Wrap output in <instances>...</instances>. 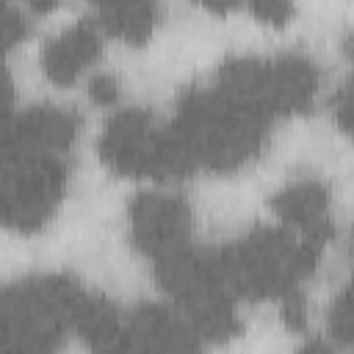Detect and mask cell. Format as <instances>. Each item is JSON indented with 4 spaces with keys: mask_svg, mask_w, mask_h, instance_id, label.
<instances>
[{
    "mask_svg": "<svg viewBox=\"0 0 354 354\" xmlns=\"http://www.w3.org/2000/svg\"><path fill=\"white\" fill-rule=\"evenodd\" d=\"M64 188V169L53 152L6 147V221L19 230L39 227Z\"/></svg>",
    "mask_w": 354,
    "mask_h": 354,
    "instance_id": "6da1fadb",
    "label": "cell"
},
{
    "mask_svg": "<svg viewBox=\"0 0 354 354\" xmlns=\"http://www.w3.org/2000/svg\"><path fill=\"white\" fill-rule=\"evenodd\" d=\"M91 100L100 102V105H111L116 100V80L111 75H97L91 80V88H88Z\"/></svg>",
    "mask_w": 354,
    "mask_h": 354,
    "instance_id": "8fae6325",
    "label": "cell"
},
{
    "mask_svg": "<svg viewBox=\"0 0 354 354\" xmlns=\"http://www.w3.org/2000/svg\"><path fill=\"white\" fill-rule=\"evenodd\" d=\"M285 324L293 326V329H304V321H307V313H304V299L299 293H290L288 290V299H285Z\"/></svg>",
    "mask_w": 354,
    "mask_h": 354,
    "instance_id": "7c38bea8",
    "label": "cell"
},
{
    "mask_svg": "<svg viewBox=\"0 0 354 354\" xmlns=\"http://www.w3.org/2000/svg\"><path fill=\"white\" fill-rule=\"evenodd\" d=\"M274 210L282 221L299 224L307 232L313 230H329L326 221V191L315 180L293 183L282 194L274 196Z\"/></svg>",
    "mask_w": 354,
    "mask_h": 354,
    "instance_id": "52a82bcc",
    "label": "cell"
},
{
    "mask_svg": "<svg viewBox=\"0 0 354 354\" xmlns=\"http://www.w3.org/2000/svg\"><path fill=\"white\" fill-rule=\"evenodd\" d=\"M100 53V39L88 22H77L66 33H61L55 41L47 44L41 64L50 80L55 83H72Z\"/></svg>",
    "mask_w": 354,
    "mask_h": 354,
    "instance_id": "5b68a950",
    "label": "cell"
},
{
    "mask_svg": "<svg viewBox=\"0 0 354 354\" xmlns=\"http://www.w3.org/2000/svg\"><path fill=\"white\" fill-rule=\"evenodd\" d=\"M111 33L141 44L155 28V0H94Z\"/></svg>",
    "mask_w": 354,
    "mask_h": 354,
    "instance_id": "ba28073f",
    "label": "cell"
},
{
    "mask_svg": "<svg viewBox=\"0 0 354 354\" xmlns=\"http://www.w3.org/2000/svg\"><path fill=\"white\" fill-rule=\"evenodd\" d=\"M136 243L158 260L183 249L188 235V207L177 196L141 194L130 207Z\"/></svg>",
    "mask_w": 354,
    "mask_h": 354,
    "instance_id": "7a4b0ae2",
    "label": "cell"
},
{
    "mask_svg": "<svg viewBox=\"0 0 354 354\" xmlns=\"http://www.w3.org/2000/svg\"><path fill=\"white\" fill-rule=\"evenodd\" d=\"M205 6H210V8H218V11H224V8H230V6H235L238 0H202Z\"/></svg>",
    "mask_w": 354,
    "mask_h": 354,
    "instance_id": "5bb4252c",
    "label": "cell"
},
{
    "mask_svg": "<svg viewBox=\"0 0 354 354\" xmlns=\"http://www.w3.org/2000/svg\"><path fill=\"white\" fill-rule=\"evenodd\" d=\"M318 77L310 61L288 55L271 64V100L274 111H304L313 102Z\"/></svg>",
    "mask_w": 354,
    "mask_h": 354,
    "instance_id": "8992f818",
    "label": "cell"
},
{
    "mask_svg": "<svg viewBox=\"0 0 354 354\" xmlns=\"http://www.w3.org/2000/svg\"><path fill=\"white\" fill-rule=\"evenodd\" d=\"M22 30H25V28L19 25V17H17L14 11H8V14H6V44L11 47V44L22 36Z\"/></svg>",
    "mask_w": 354,
    "mask_h": 354,
    "instance_id": "4fadbf2b",
    "label": "cell"
},
{
    "mask_svg": "<svg viewBox=\"0 0 354 354\" xmlns=\"http://www.w3.org/2000/svg\"><path fill=\"white\" fill-rule=\"evenodd\" d=\"M329 321H332V332L343 343H351L354 346V282L335 301V310H332V318Z\"/></svg>",
    "mask_w": 354,
    "mask_h": 354,
    "instance_id": "9c48e42d",
    "label": "cell"
},
{
    "mask_svg": "<svg viewBox=\"0 0 354 354\" xmlns=\"http://www.w3.org/2000/svg\"><path fill=\"white\" fill-rule=\"evenodd\" d=\"M252 11L271 25H282L290 17V0H252Z\"/></svg>",
    "mask_w": 354,
    "mask_h": 354,
    "instance_id": "30bf717a",
    "label": "cell"
},
{
    "mask_svg": "<svg viewBox=\"0 0 354 354\" xmlns=\"http://www.w3.org/2000/svg\"><path fill=\"white\" fill-rule=\"evenodd\" d=\"M75 130H77V119L69 111L30 108L11 124L6 147L39 149V152H61V149H66L72 144Z\"/></svg>",
    "mask_w": 354,
    "mask_h": 354,
    "instance_id": "3957f363",
    "label": "cell"
},
{
    "mask_svg": "<svg viewBox=\"0 0 354 354\" xmlns=\"http://www.w3.org/2000/svg\"><path fill=\"white\" fill-rule=\"evenodd\" d=\"M36 8H47V6H53V0H30Z\"/></svg>",
    "mask_w": 354,
    "mask_h": 354,
    "instance_id": "9a60e30c",
    "label": "cell"
},
{
    "mask_svg": "<svg viewBox=\"0 0 354 354\" xmlns=\"http://www.w3.org/2000/svg\"><path fill=\"white\" fill-rule=\"evenodd\" d=\"M196 340L191 324L163 307H141L124 329V348H191Z\"/></svg>",
    "mask_w": 354,
    "mask_h": 354,
    "instance_id": "277c9868",
    "label": "cell"
}]
</instances>
